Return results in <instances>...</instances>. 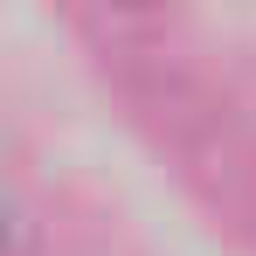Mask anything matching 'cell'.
<instances>
[{
  "label": "cell",
  "instance_id": "cell-1",
  "mask_svg": "<svg viewBox=\"0 0 256 256\" xmlns=\"http://www.w3.org/2000/svg\"><path fill=\"white\" fill-rule=\"evenodd\" d=\"M0 256H14V208H7V194H0Z\"/></svg>",
  "mask_w": 256,
  "mask_h": 256
}]
</instances>
